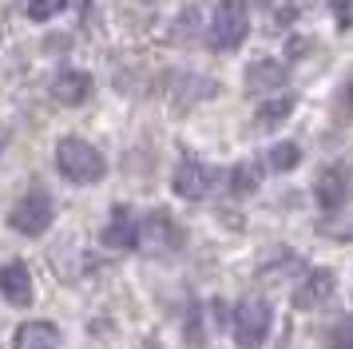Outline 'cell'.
<instances>
[{
	"mask_svg": "<svg viewBox=\"0 0 353 349\" xmlns=\"http://www.w3.org/2000/svg\"><path fill=\"white\" fill-rule=\"evenodd\" d=\"M345 99H350V108H353V83H350V88H345Z\"/></svg>",
	"mask_w": 353,
	"mask_h": 349,
	"instance_id": "cell-20",
	"label": "cell"
},
{
	"mask_svg": "<svg viewBox=\"0 0 353 349\" xmlns=\"http://www.w3.org/2000/svg\"><path fill=\"white\" fill-rule=\"evenodd\" d=\"M52 219H56V206H52V199L40 187H32L28 195H20L17 203H12V210H8V226L17 235H28V238H40L52 226Z\"/></svg>",
	"mask_w": 353,
	"mask_h": 349,
	"instance_id": "cell-4",
	"label": "cell"
},
{
	"mask_svg": "<svg viewBox=\"0 0 353 349\" xmlns=\"http://www.w3.org/2000/svg\"><path fill=\"white\" fill-rule=\"evenodd\" d=\"M214 187H219V171L210 163H203V159H183L175 167V174H171V190L179 199H191V203L207 199Z\"/></svg>",
	"mask_w": 353,
	"mask_h": 349,
	"instance_id": "cell-5",
	"label": "cell"
},
{
	"mask_svg": "<svg viewBox=\"0 0 353 349\" xmlns=\"http://www.w3.org/2000/svg\"><path fill=\"white\" fill-rule=\"evenodd\" d=\"M258 183H262V167L258 163H239L230 171V190L234 195H250V190H258Z\"/></svg>",
	"mask_w": 353,
	"mask_h": 349,
	"instance_id": "cell-15",
	"label": "cell"
},
{
	"mask_svg": "<svg viewBox=\"0 0 353 349\" xmlns=\"http://www.w3.org/2000/svg\"><path fill=\"white\" fill-rule=\"evenodd\" d=\"M298 163H302V147H298V143H274L270 147V167L274 171H294V167H298Z\"/></svg>",
	"mask_w": 353,
	"mask_h": 349,
	"instance_id": "cell-16",
	"label": "cell"
},
{
	"mask_svg": "<svg viewBox=\"0 0 353 349\" xmlns=\"http://www.w3.org/2000/svg\"><path fill=\"white\" fill-rule=\"evenodd\" d=\"M290 111H294V95H274L270 103H262V108H258V115H254L258 131H270V127H278Z\"/></svg>",
	"mask_w": 353,
	"mask_h": 349,
	"instance_id": "cell-14",
	"label": "cell"
},
{
	"mask_svg": "<svg viewBox=\"0 0 353 349\" xmlns=\"http://www.w3.org/2000/svg\"><path fill=\"white\" fill-rule=\"evenodd\" d=\"M88 95H92V76H88V72L64 68L60 76L52 79V99H56V103H64V108H80Z\"/></svg>",
	"mask_w": 353,
	"mask_h": 349,
	"instance_id": "cell-9",
	"label": "cell"
},
{
	"mask_svg": "<svg viewBox=\"0 0 353 349\" xmlns=\"http://www.w3.org/2000/svg\"><path fill=\"white\" fill-rule=\"evenodd\" d=\"M318 203L325 206V210H337V206L350 199V179H345V171H337V167H330V171H321L318 179Z\"/></svg>",
	"mask_w": 353,
	"mask_h": 349,
	"instance_id": "cell-12",
	"label": "cell"
},
{
	"mask_svg": "<svg viewBox=\"0 0 353 349\" xmlns=\"http://www.w3.org/2000/svg\"><path fill=\"white\" fill-rule=\"evenodd\" d=\"M330 349H353V317L337 321L334 330H330Z\"/></svg>",
	"mask_w": 353,
	"mask_h": 349,
	"instance_id": "cell-18",
	"label": "cell"
},
{
	"mask_svg": "<svg viewBox=\"0 0 353 349\" xmlns=\"http://www.w3.org/2000/svg\"><path fill=\"white\" fill-rule=\"evenodd\" d=\"M56 167H60V174H64L68 183H76V187L99 183V179L108 174L103 155H99L88 139H76V135H68V139L56 143Z\"/></svg>",
	"mask_w": 353,
	"mask_h": 349,
	"instance_id": "cell-1",
	"label": "cell"
},
{
	"mask_svg": "<svg viewBox=\"0 0 353 349\" xmlns=\"http://www.w3.org/2000/svg\"><path fill=\"white\" fill-rule=\"evenodd\" d=\"M103 246H112V250H139V222H135L131 206H115L112 210V222L103 230Z\"/></svg>",
	"mask_w": 353,
	"mask_h": 349,
	"instance_id": "cell-8",
	"label": "cell"
},
{
	"mask_svg": "<svg viewBox=\"0 0 353 349\" xmlns=\"http://www.w3.org/2000/svg\"><path fill=\"white\" fill-rule=\"evenodd\" d=\"M334 270H305L302 286L294 290V306L298 310H318V306H325V301L334 298Z\"/></svg>",
	"mask_w": 353,
	"mask_h": 349,
	"instance_id": "cell-7",
	"label": "cell"
},
{
	"mask_svg": "<svg viewBox=\"0 0 353 349\" xmlns=\"http://www.w3.org/2000/svg\"><path fill=\"white\" fill-rule=\"evenodd\" d=\"M12 349H60V330L52 321H24L12 337Z\"/></svg>",
	"mask_w": 353,
	"mask_h": 349,
	"instance_id": "cell-11",
	"label": "cell"
},
{
	"mask_svg": "<svg viewBox=\"0 0 353 349\" xmlns=\"http://www.w3.org/2000/svg\"><path fill=\"white\" fill-rule=\"evenodd\" d=\"M286 83V68L278 60H258L246 68V88L250 92H274V88H282Z\"/></svg>",
	"mask_w": 353,
	"mask_h": 349,
	"instance_id": "cell-13",
	"label": "cell"
},
{
	"mask_svg": "<svg viewBox=\"0 0 353 349\" xmlns=\"http://www.w3.org/2000/svg\"><path fill=\"white\" fill-rule=\"evenodd\" d=\"M179 246V230L167 210H155L139 222V250H151V254H163V250H175Z\"/></svg>",
	"mask_w": 353,
	"mask_h": 349,
	"instance_id": "cell-6",
	"label": "cell"
},
{
	"mask_svg": "<svg viewBox=\"0 0 353 349\" xmlns=\"http://www.w3.org/2000/svg\"><path fill=\"white\" fill-rule=\"evenodd\" d=\"M246 32H250L246 0H219V8H214V16H210V32H207L210 48L234 52V48L246 40Z\"/></svg>",
	"mask_w": 353,
	"mask_h": 349,
	"instance_id": "cell-3",
	"label": "cell"
},
{
	"mask_svg": "<svg viewBox=\"0 0 353 349\" xmlns=\"http://www.w3.org/2000/svg\"><path fill=\"white\" fill-rule=\"evenodd\" d=\"M68 0H28V16L32 20H52V16H60Z\"/></svg>",
	"mask_w": 353,
	"mask_h": 349,
	"instance_id": "cell-17",
	"label": "cell"
},
{
	"mask_svg": "<svg viewBox=\"0 0 353 349\" xmlns=\"http://www.w3.org/2000/svg\"><path fill=\"white\" fill-rule=\"evenodd\" d=\"M0 294H4V301H12V306H28L32 301V274H28L24 262L0 266Z\"/></svg>",
	"mask_w": 353,
	"mask_h": 349,
	"instance_id": "cell-10",
	"label": "cell"
},
{
	"mask_svg": "<svg viewBox=\"0 0 353 349\" xmlns=\"http://www.w3.org/2000/svg\"><path fill=\"white\" fill-rule=\"evenodd\" d=\"M350 8H353V0H341V16L350 12Z\"/></svg>",
	"mask_w": 353,
	"mask_h": 349,
	"instance_id": "cell-19",
	"label": "cell"
},
{
	"mask_svg": "<svg viewBox=\"0 0 353 349\" xmlns=\"http://www.w3.org/2000/svg\"><path fill=\"white\" fill-rule=\"evenodd\" d=\"M274 326V310L266 298H242L234 306V317H230V330H234V341L242 349H258L266 337H270Z\"/></svg>",
	"mask_w": 353,
	"mask_h": 349,
	"instance_id": "cell-2",
	"label": "cell"
}]
</instances>
